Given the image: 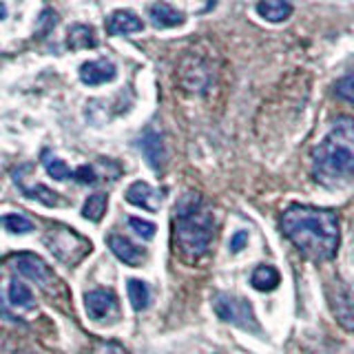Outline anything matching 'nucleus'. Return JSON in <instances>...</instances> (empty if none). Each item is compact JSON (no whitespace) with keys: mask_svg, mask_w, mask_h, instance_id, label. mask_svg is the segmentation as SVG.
I'll list each match as a JSON object with an SVG mask.
<instances>
[{"mask_svg":"<svg viewBox=\"0 0 354 354\" xmlns=\"http://www.w3.org/2000/svg\"><path fill=\"white\" fill-rule=\"evenodd\" d=\"M104 27H106L109 36H129V33L142 31L144 29V22H142V18L136 14V11H131V9H118V11H113V14L106 18Z\"/></svg>","mask_w":354,"mask_h":354,"instance_id":"obj_10","label":"nucleus"},{"mask_svg":"<svg viewBox=\"0 0 354 354\" xmlns=\"http://www.w3.org/2000/svg\"><path fill=\"white\" fill-rule=\"evenodd\" d=\"M84 308L91 321H109L118 317V297L113 290L100 288V290H91L84 295Z\"/></svg>","mask_w":354,"mask_h":354,"instance_id":"obj_8","label":"nucleus"},{"mask_svg":"<svg viewBox=\"0 0 354 354\" xmlns=\"http://www.w3.org/2000/svg\"><path fill=\"white\" fill-rule=\"evenodd\" d=\"M3 228L11 235H25V232L33 230V224L22 215H5L3 217Z\"/></svg>","mask_w":354,"mask_h":354,"instance_id":"obj_23","label":"nucleus"},{"mask_svg":"<svg viewBox=\"0 0 354 354\" xmlns=\"http://www.w3.org/2000/svg\"><path fill=\"white\" fill-rule=\"evenodd\" d=\"M162 197H164V193L155 191L149 182H133L127 188V202L131 206L142 208V210H151V213H158L160 210Z\"/></svg>","mask_w":354,"mask_h":354,"instance_id":"obj_9","label":"nucleus"},{"mask_svg":"<svg viewBox=\"0 0 354 354\" xmlns=\"http://www.w3.org/2000/svg\"><path fill=\"white\" fill-rule=\"evenodd\" d=\"M140 149L144 153V158L149 160L151 169L153 171H160L164 162H166V151H164V142H162V136L155 131H147L144 133V138L140 142Z\"/></svg>","mask_w":354,"mask_h":354,"instance_id":"obj_14","label":"nucleus"},{"mask_svg":"<svg viewBox=\"0 0 354 354\" xmlns=\"http://www.w3.org/2000/svg\"><path fill=\"white\" fill-rule=\"evenodd\" d=\"M257 14L268 20V22H283L292 14V3L290 0H259L257 3Z\"/></svg>","mask_w":354,"mask_h":354,"instance_id":"obj_17","label":"nucleus"},{"mask_svg":"<svg viewBox=\"0 0 354 354\" xmlns=\"http://www.w3.org/2000/svg\"><path fill=\"white\" fill-rule=\"evenodd\" d=\"M109 248L127 266H142L144 259H147L144 250L140 246H136L131 239H127L124 235H109Z\"/></svg>","mask_w":354,"mask_h":354,"instance_id":"obj_12","label":"nucleus"},{"mask_svg":"<svg viewBox=\"0 0 354 354\" xmlns=\"http://www.w3.org/2000/svg\"><path fill=\"white\" fill-rule=\"evenodd\" d=\"M7 263L14 266L22 277H27V279L38 283L44 290H49V286L55 283V274L47 266V261L40 259L38 254H33V252H18L14 257H9Z\"/></svg>","mask_w":354,"mask_h":354,"instance_id":"obj_6","label":"nucleus"},{"mask_svg":"<svg viewBox=\"0 0 354 354\" xmlns=\"http://www.w3.org/2000/svg\"><path fill=\"white\" fill-rule=\"evenodd\" d=\"M7 301L14 308H22V310H29V308H33V304H36V301H33V292L22 281H18V279L9 281Z\"/></svg>","mask_w":354,"mask_h":354,"instance_id":"obj_19","label":"nucleus"},{"mask_svg":"<svg viewBox=\"0 0 354 354\" xmlns=\"http://www.w3.org/2000/svg\"><path fill=\"white\" fill-rule=\"evenodd\" d=\"M20 186V191L25 193L29 199H36V202H40L42 206H47V208H64V206H69V202L58 195V193H53L51 188H47L44 184H33V186H27V184H22V182H16Z\"/></svg>","mask_w":354,"mask_h":354,"instance_id":"obj_15","label":"nucleus"},{"mask_svg":"<svg viewBox=\"0 0 354 354\" xmlns=\"http://www.w3.org/2000/svg\"><path fill=\"white\" fill-rule=\"evenodd\" d=\"M42 164H44V171H47L49 177H53L55 182H62V180H75V171H71L60 158H55L51 153H44L42 155Z\"/></svg>","mask_w":354,"mask_h":354,"instance_id":"obj_20","label":"nucleus"},{"mask_svg":"<svg viewBox=\"0 0 354 354\" xmlns=\"http://www.w3.org/2000/svg\"><path fill=\"white\" fill-rule=\"evenodd\" d=\"M328 299L339 324L354 332V281H337L330 288Z\"/></svg>","mask_w":354,"mask_h":354,"instance_id":"obj_7","label":"nucleus"},{"mask_svg":"<svg viewBox=\"0 0 354 354\" xmlns=\"http://www.w3.org/2000/svg\"><path fill=\"white\" fill-rule=\"evenodd\" d=\"M58 25V16H55V11H51V9H44L42 14H40V29H38V33L40 36H47V33Z\"/></svg>","mask_w":354,"mask_h":354,"instance_id":"obj_27","label":"nucleus"},{"mask_svg":"<svg viewBox=\"0 0 354 354\" xmlns=\"http://www.w3.org/2000/svg\"><path fill=\"white\" fill-rule=\"evenodd\" d=\"M279 281H281V277H279V270H277L274 266H257L250 274L252 288H257V290H261V292L274 290V288L279 286Z\"/></svg>","mask_w":354,"mask_h":354,"instance_id":"obj_18","label":"nucleus"},{"mask_svg":"<svg viewBox=\"0 0 354 354\" xmlns=\"http://www.w3.org/2000/svg\"><path fill=\"white\" fill-rule=\"evenodd\" d=\"M115 77H118V69L111 60H88L80 66V80L88 86L113 82Z\"/></svg>","mask_w":354,"mask_h":354,"instance_id":"obj_11","label":"nucleus"},{"mask_svg":"<svg viewBox=\"0 0 354 354\" xmlns=\"http://www.w3.org/2000/svg\"><path fill=\"white\" fill-rule=\"evenodd\" d=\"M127 290H129V301L133 306V310H144L151 301V292H149V286L140 281V279H129L127 283Z\"/></svg>","mask_w":354,"mask_h":354,"instance_id":"obj_21","label":"nucleus"},{"mask_svg":"<svg viewBox=\"0 0 354 354\" xmlns=\"http://www.w3.org/2000/svg\"><path fill=\"white\" fill-rule=\"evenodd\" d=\"M129 226L136 230L140 237H144V239H153L155 237V230H158L153 221L140 219V217H129Z\"/></svg>","mask_w":354,"mask_h":354,"instance_id":"obj_25","label":"nucleus"},{"mask_svg":"<svg viewBox=\"0 0 354 354\" xmlns=\"http://www.w3.org/2000/svg\"><path fill=\"white\" fill-rule=\"evenodd\" d=\"M66 47L71 51H80V49H95L97 47V38L93 27L88 25H71L66 31Z\"/></svg>","mask_w":354,"mask_h":354,"instance_id":"obj_16","label":"nucleus"},{"mask_svg":"<svg viewBox=\"0 0 354 354\" xmlns=\"http://www.w3.org/2000/svg\"><path fill=\"white\" fill-rule=\"evenodd\" d=\"M149 18L155 29H173V27H180L184 22L182 11H177L169 3H164V0H158L155 5H151Z\"/></svg>","mask_w":354,"mask_h":354,"instance_id":"obj_13","label":"nucleus"},{"mask_svg":"<svg viewBox=\"0 0 354 354\" xmlns=\"http://www.w3.org/2000/svg\"><path fill=\"white\" fill-rule=\"evenodd\" d=\"M281 230L288 241L313 261H330L339 250L341 226L330 208L295 204L281 215Z\"/></svg>","mask_w":354,"mask_h":354,"instance_id":"obj_1","label":"nucleus"},{"mask_svg":"<svg viewBox=\"0 0 354 354\" xmlns=\"http://www.w3.org/2000/svg\"><path fill=\"white\" fill-rule=\"evenodd\" d=\"M75 182H80V184H95L97 182V175L93 171V166H80V169L75 171Z\"/></svg>","mask_w":354,"mask_h":354,"instance_id":"obj_28","label":"nucleus"},{"mask_svg":"<svg viewBox=\"0 0 354 354\" xmlns=\"http://www.w3.org/2000/svg\"><path fill=\"white\" fill-rule=\"evenodd\" d=\"M106 206H109V199L104 193H95L91 197H86V202L82 206V215L91 221H100L106 213Z\"/></svg>","mask_w":354,"mask_h":354,"instance_id":"obj_22","label":"nucleus"},{"mask_svg":"<svg viewBox=\"0 0 354 354\" xmlns=\"http://www.w3.org/2000/svg\"><path fill=\"white\" fill-rule=\"evenodd\" d=\"M42 241H44V246L49 248V252H53V257L60 263L69 266V268L77 266L88 252H91V241L64 224L49 226Z\"/></svg>","mask_w":354,"mask_h":354,"instance_id":"obj_4","label":"nucleus"},{"mask_svg":"<svg viewBox=\"0 0 354 354\" xmlns=\"http://www.w3.org/2000/svg\"><path fill=\"white\" fill-rule=\"evenodd\" d=\"M335 93L339 100L343 102H348L354 106V75H348V77H341V80L335 84Z\"/></svg>","mask_w":354,"mask_h":354,"instance_id":"obj_24","label":"nucleus"},{"mask_svg":"<svg viewBox=\"0 0 354 354\" xmlns=\"http://www.w3.org/2000/svg\"><path fill=\"white\" fill-rule=\"evenodd\" d=\"M248 243V235L243 230H239V232H235V235H232V239H230V252H239L243 246H246Z\"/></svg>","mask_w":354,"mask_h":354,"instance_id":"obj_29","label":"nucleus"},{"mask_svg":"<svg viewBox=\"0 0 354 354\" xmlns=\"http://www.w3.org/2000/svg\"><path fill=\"white\" fill-rule=\"evenodd\" d=\"M313 177L328 188L348 184L354 177V118L341 115L313 151Z\"/></svg>","mask_w":354,"mask_h":354,"instance_id":"obj_3","label":"nucleus"},{"mask_svg":"<svg viewBox=\"0 0 354 354\" xmlns=\"http://www.w3.org/2000/svg\"><path fill=\"white\" fill-rule=\"evenodd\" d=\"M93 354H129V350L115 341H100V343H95Z\"/></svg>","mask_w":354,"mask_h":354,"instance_id":"obj_26","label":"nucleus"},{"mask_svg":"<svg viewBox=\"0 0 354 354\" xmlns=\"http://www.w3.org/2000/svg\"><path fill=\"white\" fill-rule=\"evenodd\" d=\"M213 308L221 321L232 326H239L243 330H250V332H259V324H257V317L252 313V306L250 301L241 297H232V295H217L213 299Z\"/></svg>","mask_w":354,"mask_h":354,"instance_id":"obj_5","label":"nucleus"},{"mask_svg":"<svg viewBox=\"0 0 354 354\" xmlns=\"http://www.w3.org/2000/svg\"><path fill=\"white\" fill-rule=\"evenodd\" d=\"M215 237V217L210 206L195 193H186L173 215L175 254L186 263H195L210 250Z\"/></svg>","mask_w":354,"mask_h":354,"instance_id":"obj_2","label":"nucleus"}]
</instances>
